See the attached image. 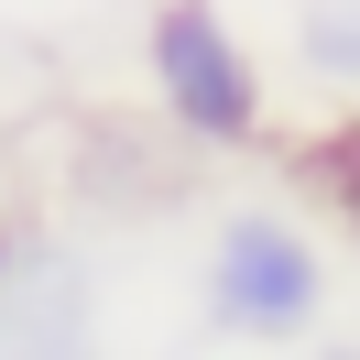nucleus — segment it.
Here are the masks:
<instances>
[{
	"label": "nucleus",
	"instance_id": "f257e3e1",
	"mask_svg": "<svg viewBox=\"0 0 360 360\" xmlns=\"http://www.w3.org/2000/svg\"><path fill=\"white\" fill-rule=\"evenodd\" d=\"M142 66H153V98L186 142H207V153L262 142V66H251L240 22L219 0H164L153 33H142Z\"/></svg>",
	"mask_w": 360,
	"mask_h": 360
},
{
	"label": "nucleus",
	"instance_id": "f03ea898",
	"mask_svg": "<svg viewBox=\"0 0 360 360\" xmlns=\"http://www.w3.org/2000/svg\"><path fill=\"white\" fill-rule=\"evenodd\" d=\"M316 295H328V273H316L306 229L273 219V207H240V219L219 229V251H207V316L240 338H295L316 316Z\"/></svg>",
	"mask_w": 360,
	"mask_h": 360
},
{
	"label": "nucleus",
	"instance_id": "7ed1b4c3",
	"mask_svg": "<svg viewBox=\"0 0 360 360\" xmlns=\"http://www.w3.org/2000/svg\"><path fill=\"white\" fill-rule=\"evenodd\" d=\"M295 55H306L328 88H360V0H306V11H295Z\"/></svg>",
	"mask_w": 360,
	"mask_h": 360
},
{
	"label": "nucleus",
	"instance_id": "20e7f679",
	"mask_svg": "<svg viewBox=\"0 0 360 360\" xmlns=\"http://www.w3.org/2000/svg\"><path fill=\"white\" fill-rule=\"evenodd\" d=\"M306 186L328 197V219L360 240V120H349V131H328V142L306 153Z\"/></svg>",
	"mask_w": 360,
	"mask_h": 360
},
{
	"label": "nucleus",
	"instance_id": "39448f33",
	"mask_svg": "<svg viewBox=\"0 0 360 360\" xmlns=\"http://www.w3.org/2000/svg\"><path fill=\"white\" fill-rule=\"evenodd\" d=\"M11 262H22V251H11V229H0V295H11Z\"/></svg>",
	"mask_w": 360,
	"mask_h": 360
}]
</instances>
